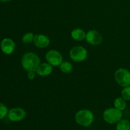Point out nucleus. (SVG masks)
I'll return each mask as SVG.
<instances>
[{"label": "nucleus", "instance_id": "4", "mask_svg": "<svg viewBox=\"0 0 130 130\" xmlns=\"http://www.w3.org/2000/svg\"><path fill=\"white\" fill-rule=\"evenodd\" d=\"M122 112L116 108H109L105 110L103 114L104 121L109 124L118 123L122 118Z\"/></svg>", "mask_w": 130, "mask_h": 130}, {"label": "nucleus", "instance_id": "19", "mask_svg": "<svg viewBox=\"0 0 130 130\" xmlns=\"http://www.w3.org/2000/svg\"><path fill=\"white\" fill-rule=\"evenodd\" d=\"M36 77V72L35 71H29L27 74V77L29 79L33 80Z\"/></svg>", "mask_w": 130, "mask_h": 130}, {"label": "nucleus", "instance_id": "12", "mask_svg": "<svg viewBox=\"0 0 130 130\" xmlns=\"http://www.w3.org/2000/svg\"><path fill=\"white\" fill-rule=\"evenodd\" d=\"M71 37L77 41H82L86 39V33L81 28H76L71 31Z\"/></svg>", "mask_w": 130, "mask_h": 130}, {"label": "nucleus", "instance_id": "16", "mask_svg": "<svg viewBox=\"0 0 130 130\" xmlns=\"http://www.w3.org/2000/svg\"><path fill=\"white\" fill-rule=\"evenodd\" d=\"M34 36L35 35L32 32H27L22 36V41L24 44H29L33 42Z\"/></svg>", "mask_w": 130, "mask_h": 130}, {"label": "nucleus", "instance_id": "1", "mask_svg": "<svg viewBox=\"0 0 130 130\" xmlns=\"http://www.w3.org/2000/svg\"><path fill=\"white\" fill-rule=\"evenodd\" d=\"M22 66L27 72L36 71L40 65V58L33 52H27L23 55L21 60Z\"/></svg>", "mask_w": 130, "mask_h": 130}, {"label": "nucleus", "instance_id": "14", "mask_svg": "<svg viewBox=\"0 0 130 130\" xmlns=\"http://www.w3.org/2000/svg\"><path fill=\"white\" fill-rule=\"evenodd\" d=\"M59 67L60 70L62 72L66 74H68L71 72L72 71V69H73L72 63H70L69 62H67V61L62 62Z\"/></svg>", "mask_w": 130, "mask_h": 130}, {"label": "nucleus", "instance_id": "13", "mask_svg": "<svg viewBox=\"0 0 130 130\" xmlns=\"http://www.w3.org/2000/svg\"><path fill=\"white\" fill-rule=\"evenodd\" d=\"M126 100H124L123 97H118L115 99L114 102V107L118 110H124L126 107Z\"/></svg>", "mask_w": 130, "mask_h": 130}, {"label": "nucleus", "instance_id": "11", "mask_svg": "<svg viewBox=\"0 0 130 130\" xmlns=\"http://www.w3.org/2000/svg\"><path fill=\"white\" fill-rule=\"evenodd\" d=\"M53 72V66L49 63H40L37 69L36 73L40 76H48L52 74Z\"/></svg>", "mask_w": 130, "mask_h": 130}, {"label": "nucleus", "instance_id": "2", "mask_svg": "<svg viewBox=\"0 0 130 130\" xmlns=\"http://www.w3.org/2000/svg\"><path fill=\"white\" fill-rule=\"evenodd\" d=\"M75 121L82 126H90L94 121L93 113L88 109H82L75 114Z\"/></svg>", "mask_w": 130, "mask_h": 130}, {"label": "nucleus", "instance_id": "18", "mask_svg": "<svg viewBox=\"0 0 130 130\" xmlns=\"http://www.w3.org/2000/svg\"><path fill=\"white\" fill-rule=\"evenodd\" d=\"M121 96L126 101L130 100V86L124 87L121 91Z\"/></svg>", "mask_w": 130, "mask_h": 130}, {"label": "nucleus", "instance_id": "3", "mask_svg": "<svg viewBox=\"0 0 130 130\" xmlns=\"http://www.w3.org/2000/svg\"><path fill=\"white\" fill-rule=\"evenodd\" d=\"M114 79L120 86L124 88L130 86V72L124 68H120L116 71Z\"/></svg>", "mask_w": 130, "mask_h": 130}, {"label": "nucleus", "instance_id": "7", "mask_svg": "<svg viewBox=\"0 0 130 130\" xmlns=\"http://www.w3.org/2000/svg\"><path fill=\"white\" fill-rule=\"evenodd\" d=\"M27 113L22 108H13L8 111V117L13 122H19L22 121L26 117Z\"/></svg>", "mask_w": 130, "mask_h": 130}, {"label": "nucleus", "instance_id": "20", "mask_svg": "<svg viewBox=\"0 0 130 130\" xmlns=\"http://www.w3.org/2000/svg\"><path fill=\"white\" fill-rule=\"evenodd\" d=\"M10 1H11V0H0V1H1V2H8Z\"/></svg>", "mask_w": 130, "mask_h": 130}, {"label": "nucleus", "instance_id": "6", "mask_svg": "<svg viewBox=\"0 0 130 130\" xmlns=\"http://www.w3.org/2000/svg\"><path fill=\"white\" fill-rule=\"evenodd\" d=\"M47 62L54 67L60 66L63 62V57L58 51L55 50H51L48 51L45 55Z\"/></svg>", "mask_w": 130, "mask_h": 130}, {"label": "nucleus", "instance_id": "15", "mask_svg": "<svg viewBox=\"0 0 130 130\" xmlns=\"http://www.w3.org/2000/svg\"><path fill=\"white\" fill-rule=\"evenodd\" d=\"M116 130H130V123L126 119H121L117 124Z\"/></svg>", "mask_w": 130, "mask_h": 130}, {"label": "nucleus", "instance_id": "8", "mask_svg": "<svg viewBox=\"0 0 130 130\" xmlns=\"http://www.w3.org/2000/svg\"><path fill=\"white\" fill-rule=\"evenodd\" d=\"M86 41L88 43L93 46L99 45L102 41V36L99 31L90 30L86 33Z\"/></svg>", "mask_w": 130, "mask_h": 130}, {"label": "nucleus", "instance_id": "10", "mask_svg": "<svg viewBox=\"0 0 130 130\" xmlns=\"http://www.w3.org/2000/svg\"><path fill=\"white\" fill-rule=\"evenodd\" d=\"M1 49L5 54H11L15 49V42L10 38H5L1 42Z\"/></svg>", "mask_w": 130, "mask_h": 130}, {"label": "nucleus", "instance_id": "17", "mask_svg": "<svg viewBox=\"0 0 130 130\" xmlns=\"http://www.w3.org/2000/svg\"><path fill=\"white\" fill-rule=\"evenodd\" d=\"M8 109L5 104L0 103V119L5 118L8 114Z\"/></svg>", "mask_w": 130, "mask_h": 130}, {"label": "nucleus", "instance_id": "5", "mask_svg": "<svg viewBox=\"0 0 130 130\" xmlns=\"http://www.w3.org/2000/svg\"><path fill=\"white\" fill-rule=\"evenodd\" d=\"M69 57L74 62H82L87 58L88 52L85 47L77 46L70 50Z\"/></svg>", "mask_w": 130, "mask_h": 130}, {"label": "nucleus", "instance_id": "9", "mask_svg": "<svg viewBox=\"0 0 130 130\" xmlns=\"http://www.w3.org/2000/svg\"><path fill=\"white\" fill-rule=\"evenodd\" d=\"M34 45L39 48H45L50 44V39L47 36L42 34L35 35L33 41Z\"/></svg>", "mask_w": 130, "mask_h": 130}]
</instances>
